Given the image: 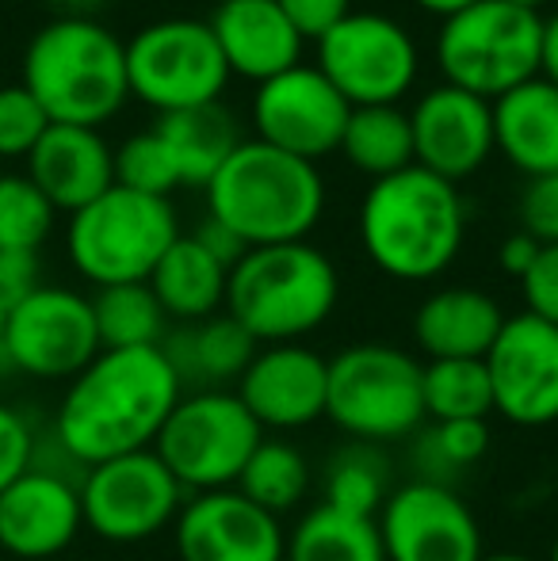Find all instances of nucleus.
<instances>
[{"mask_svg":"<svg viewBox=\"0 0 558 561\" xmlns=\"http://www.w3.org/2000/svg\"><path fill=\"white\" fill-rule=\"evenodd\" d=\"M280 8L291 20V27L303 35V43L306 38L318 43L352 12V0H280Z\"/></svg>","mask_w":558,"mask_h":561,"instance_id":"obj_41","label":"nucleus"},{"mask_svg":"<svg viewBox=\"0 0 558 561\" xmlns=\"http://www.w3.org/2000/svg\"><path fill=\"white\" fill-rule=\"evenodd\" d=\"M264 428L253 421L234 390H195L176 401L157 436V458L169 466L184 493H218L234 489L261 447Z\"/></svg>","mask_w":558,"mask_h":561,"instance_id":"obj_9","label":"nucleus"},{"mask_svg":"<svg viewBox=\"0 0 558 561\" xmlns=\"http://www.w3.org/2000/svg\"><path fill=\"white\" fill-rule=\"evenodd\" d=\"M46 126H50V118L23 84L0 89V161L27 157L46 134Z\"/></svg>","mask_w":558,"mask_h":561,"instance_id":"obj_37","label":"nucleus"},{"mask_svg":"<svg viewBox=\"0 0 558 561\" xmlns=\"http://www.w3.org/2000/svg\"><path fill=\"white\" fill-rule=\"evenodd\" d=\"M310 485L314 470L303 450L287 444V439H261V447L253 450V458L246 462L234 489L241 496H249L257 508L283 516V512L298 508L310 496Z\"/></svg>","mask_w":558,"mask_h":561,"instance_id":"obj_30","label":"nucleus"},{"mask_svg":"<svg viewBox=\"0 0 558 561\" xmlns=\"http://www.w3.org/2000/svg\"><path fill=\"white\" fill-rule=\"evenodd\" d=\"M490 450V424L486 421H440L418 444V466L424 481H447L455 473L478 466Z\"/></svg>","mask_w":558,"mask_h":561,"instance_id":"obj_34","label":"nucleus"},{"mask_svg":"<svg viewBox=\"0 0 558 561\" xmlns=\"http://www.w3.org/2000/svg\"><path fill=\"white\" fill-rule=\"evenodd\" d=\"M344 161L372 180L395 176L413 164L410 112L402 107H352L341 149Z\"/></svg>","mask_w":558,"mask_h":561,"instance_id":"obj_29","label":"nucleus"},{"mask_svg":"<svg viewBox=\"0 0 558 561\" xmlns=\"http://www.w3.org/2000/svg\"><path fill=\"white\" fill-rule=\"evenodd\" d=\"M38 287V252L0 244V310H12Z\"/></svg>","mask_w":558,"mask_h":561,"instance_id":"obj_42","label":"nucleus"},{"mask_svg":"<svg viewBox=\"0 0 558 561\" xmlns=\"http://www.w3.org/2000/svg\"><path fill=\"white\" fill-rule=\"evenodd\" d=\"M539 31L544 20L505 0H475L440 20L436 66L444 84L470 96L501 100L539 77Z\"/></svg>","mask_w":558,"mask_h":561,"instance_id":"obj_7","label":"nucleus"},{"mask_svg":"<svg viewBox=\"0 0 558 561\" xmlns=\"http://www.w3.org/2000/svg\"><path fill=\"white\" fill-rule=\"evenodd\" d=\"M410 4H418L421 12H429V15H440V20H447V15H455L459 8L475 4V0H410Z\"/></svg>","mask_w":558,"mask_h":561,"instance_id":"obj_47","label":"nucleus"},{"mask_svg":"<svg viewBox=\"0 0 558 561\" xmlns=\"http://www.w3.org/2000/svg\"><path fill=\"white\" fill-rule=\"evenodd\" d=\"M187 493L153 447L96 462L84 470V527L115 547H135L176 524Z\"/></svg>","mask_w":558,"mask_h":561,"instance_id":"obj_12","label":"nucleus"},{"mask_svg":"<svg viewBox=\"0 0 558 561\" xmlns=\"http://www.w3.org/2000/svg\"><path fill=\"white\" fill-rule=\"evenodd\" d=\"M4 325H8V310H0V367H4Z\"/></svg>","mask_w":558,"mask_h":561,"instance_id":"obj_50","label":"nucleus"},{"mask_svg":"<svg viewBox=\"0 0 558 561\" xmlns=\"http://www.w3.org/2000/svg\"><path fill=\"white\" fill-rule=\"evenodd\" d=\"M539 77L558 89V12L547 15L539 31Z\"/></svg>","mask_w":558,"mask_h":561,"instance_id":"obj_45","label":"nucleus"},{"mask_svg":"<svg viewBox=\"0 0 558 561\" xmlns=\"http://www.w3.org/2000/svg\"><path fill=\"white\" fill-rule=\"evenodd\" d=\"M31 462H35V432H31L27 416L0 401V493L23 470H31Z\"/></svg>","mask_w":558,"mask_h":561,"instance_id":"obj_39","label":"nucleus"},{"mask_svg":"<svg viewBox=\"0 0 558 561\" xmlns=\"http://www.w3.org/2000/svg\"><path fill=\"white\" fill-rule=\"evenodd\" d=\"M524 302H528V313L551 321L558 325V244H544L532 264V272L521 279Z\"/></svg>","mask_w":558,"mask_h":561,"instance_id":"obj_40","label":"nucleus"},{"mask_svg":"<svg viewBox=\"0 0 558 561\" xmlns=\"http://www.w3.org/2000/svg\"><path fill=\"white\" fill-rule=\"evenodd\" d=\"M180 222L169 199L107 187L100 199L69 215V264L96 287L146 283L164 252L176 244Z\"/></svg>","mask_w":558,"mask_h":561,"instance_id":"obj_8","label":"nucleus"},{"mask_svg":"<svg viewBox=\"0 0 558 561\" xmlns=\"http://www.w3.org/2000/svg\"><path fill=\"white\" fill-rule=\"evenodd\" d=\"M180 561H283L287 531L280 516L257 508L238 489H218L184 501L172 524Z\"/></svg>","mask_w":558,"mask_h":561,"instance_id":"obj_18","label":"nucleus"},{"mask_svg":"<svg viewBox=\"0 0 558 561\" xmlns=\"http://www.w3.org/2000/svg\"><path fill=\"white\" fill-rule=\"evenodd\" d=\"M505 4H516V8H528V12H539L547 0H505Z\"/></svg>","mask_w":558,"mask_h":561,"instance_id":"obj_49","label":"nucleus"},{"mask_svg":"<svg viewBox=\"0 0 558 561\" xmlns=\"http://www.w3.org/2000/svg\"><path fill=\"white\" fill-rule=\"evenodd\" d=\"M547 561H558V535H555V542H551V550H547Z\"/></svg>","mask_w":558,"mask_h":561,"instance_id":"obj_51","label":"nucleus"},{"mask_svg":"<svg viewBox=\"0 0 558 561\" xmlns=\"http://www.w3.org/2000/svg\"><path fill=\"white\" fill-rule=\"evenodd\" d=\"M493 146L528 180L558 172V89L544 77L493 100Z\"/></svg>","mask_w":558,"mask_h":561,"instance_id":"obj_24","label":"nucleus"},{"mask_svg":"<svg viewBox=\"0 0 558 561\" xmlns=\"http://www.w3.org/2000/svg\"><path fill=\"white\" fill-rule=\"evenodd\" d=\"M92 318H96L100 347H161L164 321H169L149 283L100 287L92 298Z\"/></svg>","mask_w":558,"mask_h":561,"instance_id":"obj_33","label":"nucleus"},{"mask_svg":"<svg viewBox=\"0 0 558 561\" xmlns=\"http://www.w3.org/2000/svg\"><path fill=\"white\" fill-rule=\"evenodd\" d=\"M539 249H544V244L532 241V237L524 233V229L509 233L505 241L498 244V264H501V272L513 275V279H524V275L532 272V264H536Z\"/></svg>","mask_w":558,"mask_h":561,"instance_id":"obj_44","label":"nucleus"},{"mask_svg":"<svg viewBox=\"0 0 558 561\" xmlns=\"http://www.w3.org/2000/svg\"><path fill=\"white\" fill-rule=\"evenodd\" d=\"M27 176L54 203V210L77 215L115 187V149L96 126L50 123L27 153Z\"/></svg>","mask_w":558,"mask_h":561,"instance_id":"obj_21","label":"nucleus"},{"mask_svg":"<svg viewBox=\"0 0 558 561\" xmlns=\"http://www.w3.org/2000/svg\"><path fill=\"white\" fill-rule=\"evenodd\" d=\"M192 237H195V241H200L203 249H207L210 256H215L223 267H234V264H238V260L249 252V244L241 241V237L234 233V229H226L223 222H215V218H207V222L195 229Z\"/></svg>","mask_w":558,"mask_h":561,"instance_id":"obj_43","label":"nucleus"},{"mask_svg":"<svg viewBox=\"0 0 558 561\" xmlns=\"http://www.w3.org/2000/svg\"><path fill=\"white\" fill-rule=\"evenodd\" d=\"M387 561H478L482 527L452 485L413 478L395 485L375 516Z\"/></svg>","mask_w":558,"mask_h":561,"instance_id":"obj_14","label":"nucleus"},{"mask_svg":"<svg viewBox=\"0 0 558 561\" xmlns=\"http://www.w3.org/2000/svg\"><path fill=\"white\" fill-rule=\"evenodd\" d=\"M337 298V264L310 241L249 249L226 283V313L257 344H295L310 336L333 318Z\"/></svg>","mask_w":558,"mask_h":561,"instance_id":"obj_5","label":"nucleus"},{"mask_svg":"<svg viewBox=\"0 0 558 561\" xmlns=\"http://www.w3.org/2000/svg\"><path fill=\"white\" fill-rule=\"evenodd\" d=\"M478 561H536V558H528V554H516V550H505V554H482Z\"/></svg>","mask_w":558,"mask_h":561,"instance_id":"obj_48","label":"nucleus"},{"mask_svg":"<svg viewBox=\"0 0 558 561\" xmlns=\"http://www.w3.org/2000/svg\"><path fill=\"white\" fill-rule=\"evenodd\" d=\"M164 355L176 367L180 382H192L200 390H226L246 375L253 355L261 352L257 340L230 318V313H215L207 321L184 325L180 333L164 340Z\"/></svg>","mask_w":558,"mask_h":561,"instance_id":"obj_25","label":"nucleus"},{"mask_svg":"<svg viewBox=\"0 0 558 561\" xmlns=\"http://www.w3.org/2000/svg\"><path fill=\"white\" fill-rule=\"evenodd\" d=\"M410 134L413 164L447 184L475 176L498 149L493 146V104L452 84H436L413 104Z\"/></svg>","mask_w":558,"mask_h":561,"instance_id":"obj_19","label":"nucleus"},{"mask_svg":"<svg viewBox=\"0 0 558 561\" xmlns=\"http://www.w3.org/2000/svg\"><path fill=\"white\" fill-rule=\"evenodd\" d=\"M115 184L130 187L138 195H157V199H169L176 192L180 172L172 164V153L164 149V141L157 138V130L130 134L115 149Z\"/></svg>","mask_w":558,"mask_h":561,"instance_id":"obj_36","label":"nucleus"},{"mask_svg":"<svg viewBox=\"0 0 558 561\" xmlns=\"http://www.w3.org/2000/svg\"><path fill=\"white\" fill-rule=\"evenodd\" d=\"M424 363L406 347L364 340L329 359L326 416L352 439V444L387 447L421 432Z\"/></svg>","mask_w":558,"mask_h":561,"instance_id":"obj_6","label":"nucleus"},{"mask_svg":"<svg viewBox=\"0 0 558 561\" xmlns=\"http://www.w3.org/2000/svg\"><path fill=\"white\" fill-rule=\"evenodd\" d=\"M203 192L207 218L234 229L249 249L306 241L326 215V180L318 164L257 138L241 141Z\"/></svg>","mask_w":558,"mask_h":561,"instance_id":"obj_3","label":"nucleus"},{"mask_svg":"<svg viewBox=\"0 0 558 561\" xmlns=\"http://www.w3.org/2000/svg\"><path fill=\"white\" fill-rule=\"evenodd\" d=\"M467 237V203L459 184L410 169L372 180L360 203V244L383 275L429 283L455 264Z\"/></svg>","mask_w":558,"mask_h":561,"instance_id":"obj_2","label":"nucleus"},{"mask_svg":"<svg viewBox=\"0 0 558 561\" xmlns=\"http://www.w3.org/2000/svg\"><path fill=\"white\" fill-rule=\"evenodd\" d=\"M100 352L104 347L92 318V298L77 290L38 283L8 310L4 367L58 382V378H77Z\"/></svg>","mask_w":558,"mask_h":561,"instance_id":"obj_13","label":"nucleus"},{"mask_svg":"<svg viewBox=\"0 0 558 561\" xmlns=\"http://www.w3.org/2000/svg\"><path fill=\"white\" fill-rule=\"evenodd\" d=\"M130 96L161 115L218 104L230 69L200 20H157L127 43Z\"/></svg>","mask_w":558,"mask_h":561,"instance_id":"obj_10","label":"nucleus"},{"mask_svg":"<svg viewBox=\"0 0 558 561\" xmlns=\"http://www.w3.org/2000/svg\"><path fill=\"white\" fill-rule=\"evenodd\" d=\"M54 203L31 184V176H0V244L38 252L54 229Z\"/></svg>","mask_w":558,"mask_h":561,"instance_id":"obj_35","label":"nucleus"},{"mask_svg":"<svg viewBox=\"0 0 558 561\" xmlns=\"http://www.w3.org/2000/svg\"><path fill=\"white\" fill-rule=\"evenodd\" d=\"M390 462L372 444H344L333 450L321 473V493L329 508L352 512V516H379L383 501L390 496Z\"/></svg>","mask_w":558,"mask_h":561,"instance_id":"obj_31","label":"nucleus"},{"mask_svg":"<svg viewBox=\"0 0 558 561\" xmlns=\"http://www.w3.org/2000/svg\"><path fill=\"white\" fill-rule=\"evenodd\" d=\"M329 359L303 344H269L238 378L241 405L261 428L295 432L326 416Z\"/></svg>","mask_w":558,"mask_h":561,"instance_id":"obj_20","label":"nucleus"},{"mask_svg":"<svg viewBox=\"0 0 558 561\" xmlns=\"http://www.w3.org/2000/svg\"><path fill=\"white\" fill-rule=\"evenodd\" d=\"M230 77L264 84L303 66V35L291 27L280 0H223L207 20Z\"/></svg>","mask_w":558,"mask_h":561,"instance_id":"obj_22","label":"nucleus"},{"mask_svg":"<svg viewBox=\"0 0 558 561\" xmlns=\"http://www.w3.org/2000/svg\"><path fill=\"white\" fill-rule=\"evenodd\" d=\"M23 89L50 123L104 126L130 96L127 43L96 20H54L23 50Z\"/></svg>","mask_w":558,"mask_h":561,"instance_id":"obj_4","label":"nucleus"},{"mask_svg":"<svg viewBox=\"0 0 558 561\" xmlns=\"http://www.w3.org/2000/svg\"><path fill=\"white\" fill-rule=\"evenodd\" d=\"M521 229L539 244H558V172L555 176H536L524 184L521 203Z\"/></svg>","mask_w":558,"mask_h":561,"instance_id":"obj_38","label":"nucleus"},{"mask_svg":"<svg viewBox=\"0 0 558 561\" xmlns=\"http://www.w3.org/2000/svg\"><path fill=\"white\" fill-rule=\"evenodd\" d=\"M184 398L164 347H104L61 393L54 444L77 466L135 455L157 444L164 421Z\"/></svg>","mask_w":558,"mask_h":561,"instance_id":"obj_1","label":"nucleus"},{"mask_svg":"<svg viewBox=\"0 0 558 561\" xmlns=\"http://www.w3.org/2000/svg\"><path fill=\"white\" fill-rule=\"evenodd\" d=\"M153 130L172 153V164L180 172V187H207L215 180V172L226 164V157L246 141L238 134L234 115L223 104L161 115Z\"/></svg>","mask_w":558,"mask_h":561,"instance_id":"obj_27","label":"nucleus"},{"mask_svg":"<svg viewBox=\"0 0 558 561\" xmlns=\"http://www.w3.org/2000/svg\"><path fill=\"white\" fill-rule=\"evenodd\" d=\"M0 176H4V172H0Z\"/></svg>","mask_w":558,"mask_h":561,"instance_id":"obj_52","label":"nucleus"},{"mask_svg":"<svg viewBox=\"0 0 558 561\" xmlns=\"http://www.w3.org/2000/svg\"><path fill=\"white\" fill-rule=\"evenodd\" d=\"M505 310L478 287H440L413 313V340L429 359H486Z\"/></svg>","mask_w":558,"mask_h":561,"instance_id":"obj_23","label":"nucleus"},{"mask_svg":"<svg viewBox=\"0 0 558 561\" xmlns=\"http://www.w3.org/2000/svg\"><path fill=\"white\" fill-rule=\"evenodd\" d=\"M84 531L81 485L54 466L31 462L0 493V550L20 561L66 554Z\"/></svg>","mask_w":558,"mask_h":561,"instance_id":"obj_17","label":"nucleus"},{"mask_svg":"<svg viewBox=\"0 0 558 561\" xmlns=\"http://www.w3.org/2000/svg\"><path fill=\"white\" fill-rule=\"evenodd\" d=\"M283 561H387L372 516L318 504L287 535Z\"/></svg>","mask_w":558,"mask_h":561,"instance_id":"obj_28","label":"nucleus"},{"mask_svg":"<svg viewBox=\"0 0 558 561\" xmlns=\"http://www.w3.org/2000/svg\"><path fill=\"white\" fill-rule=\"evenodd\" d=\"M349 115L352 107L321 77L318 66H295L257 84L253 92L257 141L310 164L341 149Z\"/></svg>","mask_w":558,"mask_h":561,"instance_id":"obj_15","label":"nucleus"},{"mask_svg":"<svg viewBox=\"0 0 558 561\" xmlns=\"http://www.w3.org/2000/svg\"><path fill=\"white\" fill-rule=\"evenodd\" d=\"M482 363L493 386V413L516 428L558 421V325L528 310L513 313Z\"/></svg>","mask_w":558,"mask_h":561,"instance_id":"obj_16","label":"nucleus"},{"mask_svg":"<svg viewBox=\"0 0 558 561\" xmlns=\"http://www.w3.org/2000/svg\"><path fill=\"white\" fill-rule=\"evenodd\" d=\"M149 290L161 302L164 318L184 321V325H195V321L215 318L226 306V283H230V267H223L207 249H203L195 237H176L169 252L161 256V264L149 275Z\"/></svg>","mask_w":558,"mask_h":561,"instance_id":"obj_26","label":"nucleus"},{"mask_svg":"<svg viewBox=\"0 0 558 561\" xmlns=\"http://www.w3.org/2000/svg\"><path fill=\"white\" fill-rule=\"evenodd\" d=\"M318 69L349 107H398L418 84L421 50L395 15L349 12L318 38Z\"/></svg>","mask_w":558,"mask_h":561,"instance_id":"obj_11","label":"nucleus"},{"mask_svg":"<svg viewBox=\"0 0 558 561\" xmlns=\"http://www.w3.org/2000/svg\"><path fill=\"white\" fill-rule=\"evenodd\" d=\"M54 4L66 12V20H92L107 0H54Z\"/></svg>","mask_w":558,"mask_h":561,"instance_id":"obj_46","label":"nucleus"},{"mask_svg":"<svg viewBox=\"0 0 558 561\" xmlns=\"http://www.w3.org/2000/svg\"><path fill=\"white\" fill-rule=\"evenodd\" d=\"M424 416L440 421H486L493 413V386L482 359H429L421 375Z\"/></svg>","mask_w":558,"mask_h":561,"instance_id":"obj_32","label":"nucleus"}]
</instances>
